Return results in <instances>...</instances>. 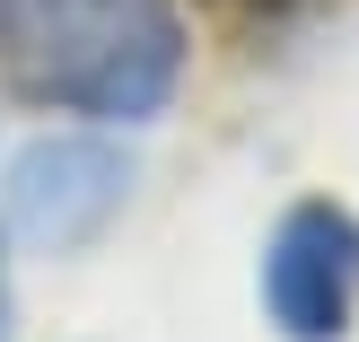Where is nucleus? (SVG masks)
I'll use <instances>...</instances> for the list:
<instances>
[{
  "mask_svg": "<svg viewBox=\"0 0 359 342\" xmlns=\"http://www.w3.org/2000/svg\"><path fill=\"white\" fill-rule=\"evenodd\" d=\"M263 316L280 342H342L359 316V211L325 202H290L263 237Z\"/></svg>",
  "mask_w": 359,
  "mask_h": 342,
  "instance_id": "3",
  "label": "nucleus"
},
{
  "mask_svg": "<svg viewBox=\"0 0 359 342\" xmlns=\"http://www.w3.org/2000/svg\"><path fill=\"white\" fill-rule=\"evenodd\" d=\"M0 342H18V316H9V255H0Z\"/></svg>",
  "mask_w": 359,
  "mask_h": 342,
  "instance_id": "4",
  "label": "nucleus"
},
{
  "mask_svg": "<svg viewBox=\"0 0 359 342\" xmlns=\"http://www.w3.org/2000/svg\"><path fill=\"white\" fill-rule=\"evenodd\" d=\"M0 79L44 114L149 123L184 79L175 0H0Z\"/></svg>",
  "mask_w": 359,
  "mask_h": 342,
  "instance_id": "1",
  "label": "nucleus"
},
{
  "mask_svg": "<svg viewBox=\"0 0 359 342\" xmlns=\"http://www.w3.org/2000/svg\"><path fill=\"white\" fill-rule=\"evenodd\" d=\"M123 202H132V158L105 132H35L0 167V220H9V237L44 246V255L88 246Z\"/></svg>",
  "mask_w": 359,
  "mask_h": 342,
  "instance_id": "2",
  "label": "nucleus"
}]
</instances>
